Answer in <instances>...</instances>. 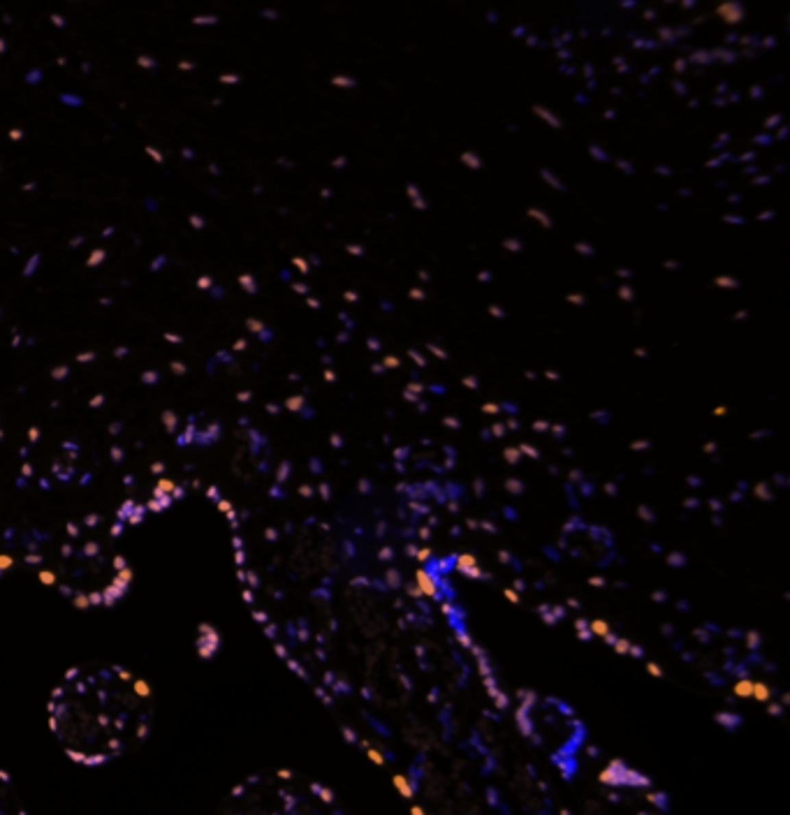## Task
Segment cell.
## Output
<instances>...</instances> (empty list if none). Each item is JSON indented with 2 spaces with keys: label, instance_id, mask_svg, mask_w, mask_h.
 Instances as JSON below:
<instances>
[{
  "label": "cell",
  "instance_id": "5",
  "mask_svg": "<svg viewBox=\"0 0 790 815\" xmlns=\"http://www.w3.org/2000/svg\"><path fill=\"white\" fill-rule=\"evenodd\" d=\"M538 614H543V621L547 625H556L563 616H566V607L563 605H540Z\"/></svg>",
  "mask_w": 790,
  "mask_h": 815
},
{
  "label": "cell",
  "instance_id": "19",
  "mask_svg": "<svg viewBox=\"0 0 790 815\" xmlns=\"http://www.w3.org/2000/svg\"><path fill=\"white\" fill-rule=\"evenodd\" d=\"M503 595H506V600L513 602V605H519L521 602V595L517 591H513V588H503Z\"/></svg>",
  "mask_w": 790,
  "mask_h": 815
},
{
  "label": "cell",
  "instance_id": "22",
  "mask_svg": "<svg viewBox=\"0 0 790 815\" xmlns=\"http://www.w3.org/2000/svg\"><path fill=\"white\" fill-rule=\"evenodd\" d=\"M587 584H589V586H593V588H603L607 581L603 579V577H591V579H587Z\"/></svg>",
  "mask_w": 790,
  "mask_h": 815
},
{
  "label": "cell",
  "instance_id": "8",
  "mask_svg": "<svg viewBox=\"0 0 790 815\" xmlns=\"http://www.w3.org/2000/svg\"><path fill=\"white\" fill-rule=\"evenodd\" d=\"M751 690H753V679H749V677H741V679L735 681V688H732L735 697H739V699H749V697H751Z\"/></svg>",
  "mask_w": 790,
  "mask_h": 815
},
{
  "label": "cell",
  "instance_id": "30",
  "mask_svg": "<svg viewBox=\"0 0 790 815\" xmlns=\"http://www.w3.org/2000/svg\"><path fill=\"white\" fill-rule=\"evenodd\" d=\"M521 449H524V454H531V456H538V452H536V449H533V447H528V445H524V447H521Z\"/></svg>",
  "mask_w": 790,
  "mask_h": 815
},
{
  "label": "cell",
  "instance_id": "20",
  "mask_svg": "<svg viewBox=\"0 0 790 815\" xmlns=\"http://www.w3.org/2000/svg\"><path fill=\"white\" fill-rule=\"evenodd\" d=\"M415 558L420 563H429L431 561V549H429V547H422V549L415 551Z\"/></svg>",
  "mask_w": 790,
  "mask_h": 815
},
{
  "label": "cell",
  "instance_id": "24",
  "mask_svg": "<svg viewBox=\"0 0 790 815\" xmlns=\"http://www.w3.org/2000/svg\"><path fill=\"white\" fill-rule=\"evenodd\" d=\"M380 558H382V561H392V558H394V549H392V547H385V549H380Z\"/></svg>",
  "mask_w": 790,
  "mask_h": 815
},
{
  "label": "cell",
  "instance_id": "32",
  "mask_svg": "<svg viewBox=\"0 0 790 815\" xmlns=\"http://www.w3.org/2000/svg\"><path fill=\"white\" fill-rule=\"evenodd\" d=\"M515 586H517V588H519V591H524V586H526V584H524V581H521V579H517V581H515Z\"/></svg>",
  "mask_w": 790,
  "mask_h": 815
},
{
  "label": "cell",
  "instance_id": "3",
  "mask_svg": "<svg viewBox=\"0 0 790 815\" xmlns=\"http://www.w3.org/2000/svg\"><path fill=\"white\" fill-rule=\"evenodd\" d=\"M0 815H30L10 774L0 767Z\"/></svg>",
  "mask_w": 790,
  "mask_h": 815
},
{
  "label": "cell",
  "instance_id": "16",
  "mask_svg": "<svg viewBox=\"0 0 790 815\" xmlns=\"http://www.w3.org/2000/svg\"><path fill=\"white\" fill-rule=\"evenodd\" d=\"M647 672H649V677H654V679H663L665 677V672H663V667L658 665V662H654V660H649L647 665Z\"/></svg>",
  "mask_w": 790,
  "mask_h": 815
},
{
  "label": "cell",
  "instance_id": "23",
  "mask_svg": "<svg viewBox=\"0 0 790 815\" xmlns=\"http://www.w3.org/2000/svg\"><path fill=\"white\" fill-rule=\"evenodd\" d=\"M498 558H501V563H506V565H510V563L515 561V558H513V553L506 551V549H501V551H498Z\"/></svg>",
  "mask_w": 790,
  "mask_h": 815
},
{
  "label": "cell",
  "instance_id": "18",
  "mask_svg": "<svg viewBox=\"0 0 790 815\" xmlns=\"http://www.w3.org/2000/svg\"><path fill=\"white\" fill-rule=\"evenodd\" d=\"M783 709H786V707H783L781 702H767V714L774 716V718H776V716H783Z\"/></svg>",
  "mask_w": 790,
  "mask_h": 815
},
{
  "label": "cell",
  "instance_id": "7",
  "mask_svg": "<svg viewBox=\"0 0 790 815\" xmlns=\"http://www.w3.org/2000/svg\"><path fill=\"white\" fill-rule=\"evenodd\" d=\"M772 695H774V690L769 688L765 681H753V690H751V697L756 699V702H763L767 704L772 702Z\"/></svg>",
  "mask_w": 790,
  "mask_h": 815
},
{
  "label": "cell",
  "instance_id": "12",
  "mask_svg": "<svg viewBox=\"0 0 790 815\" xmlns=\"http://www.w3.org/2000/svg\"><path fill=\"white\" fill-rule=\"evenodd\" d=\"M761 642H763V637H761V632H758V630L746 632V649L753 651V653H758V649H761Z\"/></svg>",
  "mask_w": 790,
  "mask_h": 815
},
{
  "label": "cell",
  "instance_id": "21",
  "mask_svg": "<svg viewBox=\"0 0 790 815\" xmlns=\"http://www.w3.org/2000/svg\"><path fill=\"white\" fill-rule=\"evenodd\" d=\"M628 655H633V658H644V649L640 647V644H630Z\"/></svg>",
  "mask_w": 790,
  "mask_h": 815
},
{
  "label": "cell",
  "instance_id": "13",
  "mask_svg": "<svg viewBox=\"0 0 790 815\" xmlns=\"http://www.w3.org/2000/svg\"><path fill=\"white\" fill-rule=\"evenodd\" d=\"M382 584H385L387 588H399V586H401V573H399V570H394V568L387 570V573H385V581H382Z\"/></svg>",
  "mask_w": 790,
  "mask_h": 815
},
{
  "label": "cell",
  "instance_id": "31",
  "mask_svg": "<svg viewBox=\"0 0 790 815\" xmlns=\"http://www.w3.org/2000/svg\"><path fill=\"white\" fill-rule=\"evenodd\" d=\"M663 632L667 637H672V625H663Z\"/></svg>",
  "mask_w": 790,
  "mask_h": 815
},
{
  "label": "cell",
  "instance_id": "11",
  "mask_svg": "<svg viewBox=\"0 0 790 815\" xmlns=\"http://www.w3.org/2000/svg\"><path fill=\"white\" fill-rule=\"evenodd\" d=\"M575 630H577V637H580L582 642H591V640H593L591 630H589V621H587V618H577V621H575Z\"/></svg>",
  "mask_w": 790,
  "mask_h": 815
},
{
  "label": "cell",
  "instance_id": "27",
  "mask_svg": "<svg viewBox=\"0 0 790 815\" xmlns=\"http://www.w3.org/2000/svg\"><path fill=\"white\" fill-rule=\"evenodd\" d=\"M566 607H570V610H580L582 607V602L577 600V598H568V605Z\"/></svg>",
  "mask_w": 790,
  "mask_h": 815
},
{
  "label": "cell",
  "instance_id": "14",
  "mask_svg": "<svg viewBox=\"0 0 790 815\" xmlns=\"http://www.w3.org/2000/svg\"><path fill=\"white\" fill-rule=\"evenodd\" d=\"M341 734H343V739L348 741L350 746H357V741H360V734H357V729L350 727V725H343V727H341Z\"/></svg>",
  "mask_w": 790,
  "mask_h": 815
},
{
  "label": "cell",
  "instance_id": "6",
  "mask_svg": "<svg viewBox=\"0 0 790 815\" xmlns=\"http://www.w3.org/2000/svg\"><path fill=\"white\" fill-rule=\"evenodd\" d=\"M714 720L719 723L721 727H726L728 732H735V729L741 725V716L735 714V711H719V714L714 716Z\"/></svg>",
  "mask_w": 790,
  "mask_h": 815
},
{
  "label": "cell",
  "instance_id": "28",
  "mask_svg": "<svg viewBox=\"0 0 790 815\" xmlns=\"http://www.w3.org/2000/svg\"><path fill=\"white\" fill-rule=\"evenodd\" d=\"M667 595L663 591H654V602H665Z\"/></svg>",
  "mask_w": 790,
  "mask_h": 815
},
{
  "label": "cell",
  "instance_id": "4",
  "mask_svg": "<svg viewBox=\"0 0 790 815\" xmlns=\"http://www.w3.org/2000/svg\"><path fill=\"white\" fill-rule=\"evenodd\" d=\"M415 586L417 591L422 593V598H429V600H441L443 593L439 588V579H436L434 575L429 573V570H417L415 573Z\"/></svg>",
  "mask_w": 790,
  "mask_h": 815
},
{
  "label": "cell",
  "instance_id": "29",
  "mask_svg": "<svg viewBox=\"0 0 790 815\" xmlns=\"http://www.w3.org/2000/svg\"><path fill=\"white\" fill-rule=\"evenodd\" d=\"M508 489L515 491V494H519V491H521V484H519V482H508Z\"/></svg>",
  "mask_w": 790,
  "mask_h": 815
},
{
  "label": "cell",
  "instance_id": "9",
  "mask_svg": "<svg viewBox=\"0 0 790 815\" xmlns=\"http://www.w3.org/2000/svg\"><path fill=\"white\" fill-rule=\"evenodd\" d=\"M589 630H591L593 637H600V640H605V637L612 632L610 623L603 621V618H591V621H589Z\"/></svg>",
  "mask_w": 790,
  "mask_h": 815
},
{
  "label": "cell",
  "instance_id": "33",
  "mask_svg": "<svg viewBox=\"0 0 790 815\" xmlns=\"http://www.w3.org/2000/svg\"><path fill=\"white\" fill-rule=\"evenodd\" d=\"M362 697H364V699H371V692H369V688H364V690H362Z\"/></svg>",
  "mask_w": 790,
  "mask_h": 815
},
{
  "label": "cell",
  "instance_id": "25",
  "mask_svg": "<svg viewBox=\"0 0 790 815\" xmlns=\"http://www.w3.org/2000/svg\"><path fill=\"white\" fill-rule=\"evenodd\" d=\"M408 595H410V598H415V600H422V593L417 591V586H408Z\"/></svg>",
  "mask_w": 790,
  "mask_h": 815
},
{
  "label": "cell",
  "instance_id": "17",
  "mask_svg": "<svg viewBox=\"0 0 790 815\" xmlns=\"http://www.w3.org/2000/svg\"><path fill=\"white\" fill-rule=\"evenodd\" d=\"M667 563H670L672 568H684V565H686V556H684V553H677V551H674V553H670V556H667Z\"/></svg>",
  "mask_w": 790,
  "mask_h": 815
},
{
  "label": "cell",
  "instance_id": "10",
  "mask_svg": "<svg viewBox=\"0 0 790 815\" xmlns=\"http://www.w3.org/2000/svg\"><path fill=\"white\" fill-rule=\"evenodd\" d=\"M454 635H457V640H459V644L464 649H469L471 651V647L476 642H473V637L469 635V630H466V623L464 625H454Z\"/></svg>",
  "mask_w": 790,
  "mask_h": 815
},
{
  "label": "cell",
  "instance_id": "2",
  "mask_svg": "<svg viewBox=\"0 0 790 815\" xmlns=\"http://www.w3.org/2000/svg\"><path fill=\"white\" fill-rule=\"evenodd\" d=\"M214 815H348L325 783L293 769L258 771L241 778L223 797Z\"/></svg>",
  "mask_w": 790,
  "mask_h": 815
},
{
  "label": "cell",
  "instance_id": "1",
  "mask_svg": "<svg viewBox=\"0 0 790 815\" xmlns=\"http://www.w3.org/2000/svg\"><path fill=\"white\" fill-rule=\"evenodd\" d=\"M156 697L147 679L114 662L70 667L47 697V727L79 767H107L147 741Z\"/></svg>",
  "mask_w": 790,
  "mask_h": 815
},
{
  "label": "cell",
  "instance_id": "26",
  "mask_svg": "<svg viewBox=\"0 0 790 815\" xmlns=\"http://www.w3.org/2000/svg\"><path fill=\"white\" fill-rule=\"evenodd\" d=\"M506 459H508V461H517V459H519V452H517V449H508V452H506Z\"/></svg>",
  "mask_w": 790,
  "mask_h": 815
},
{
  "label": "cell",
  "instance_id": "15",
  "mask_svg": "<svg viewBox=\"0 0 790 815\" xmlns=\"http://www.w3.org/2000/svg\"><path fill=\"white\" fill-rule=\"evenodd\" d=\"M630 644H633V642H630V640H624V637H617V640H615V644H612V649H615V651H617V653H619V655H628V651H630Z\"/></svg>",
  "mask_w": 790,
  "mask_h": 815
}]
</instances>
